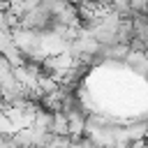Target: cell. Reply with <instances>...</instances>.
I'll return each instance as SVG.
<instances>
[{"label":"cell","mask_w":148,"mask_h":148,"mask_svg":"<svg viewBox=\"0 0 148 148\" xmlns=\"http://www.w3.org/2000/svg\"><path fill=\"white\" fill-rule=\"evenodd\" d=\"M28 148H39V146H28Z\"/></svg>","instance_id":"obj_4"},{"label":"cell","mask_w":148,"mask_h":148,"mask_svg":"<svg viewBox=\"0 0 148 148\" xmlns=\"http://www.w3.org/2000/svg\"><path fill=\"white\" fill-rule=\"evenodd\" d=\"M21 28H28V30H35V32H51L53 30V16L39 7V2L30 9H25L21 14Z\"/></svg>","instance_id":"obj_1"},{"label":"cell","mask_w":148,"mask_h":148,"mask_svg":"<svg viewBox=\"0 0 148 148\" xmlns=\"http://www.w3.org/2000/svg\"><path fill=\"white\" fill-rule=\"evenodd\" d=\"M2 56L7 58V62H9L12 67H21V65L25 62V56H23V51H18L14 44H12L9 49H5V51H2Z\"/></svg>","instance_id":"obj_2"},{"label":"cell","mask_w":148,"mask_h":148,"mask_svg":"<svg viewBox=\"0 0 148 148\" xmlns=\"http://www.w3.org/2000/svg\"><path fill=\"white\" fill-rule=\"evenodd\" d=\"M65 2H69V5H81V2H86V0H65Z\"/></svg>","instance_id":"obj_3"}]
</instances>
